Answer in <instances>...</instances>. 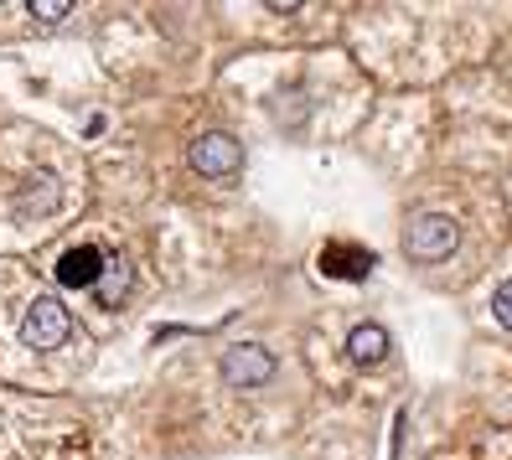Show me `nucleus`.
Instances as JSON below:
<instances>
[{"label": "nucleus", "instance_id": "f257e3e1", "mask_svg": "<svg viewBox=\"0 0 512 460\" xmlns=\"http://www.w3.org/2000/svg\"><path fill=\"white\" fill-rule=\"evenodd\" d=\"M68 331H73V321L63 311V300L42 295V300H32V311H26V321H21V342L26 347H63Z\"/></svg>", "mask_w": 512, "mask_h": 460}, {"label": "nucleus", "instance_id": "f03ea898", "mask_svg": "<svg viewBox=\"0 0 512 460\" xmlns=\"http://www.w3.org/2000/svg\"><path fill=\"white\" fill-rule=\"evenodd\" d=\"M404 243H409V259H419V264L450 259V254H456V223H445V218H414Z\"/></svg>", "mask_w": 512, "mask_h": 460}, {"label": "nucleus", "instance_id": "7ed1b4c3", "mask_svg": "<svg viewBox=\"0 0 512 460\" xmlns=\"http://www.w3.org/2000/svg\"><path fill=\"white\" fill-rule=\"evenodd\" d=\"M192 166L202 171V176H233L238 166H244V150H238V140L233 135H202L197 145H192Z\"/></svg>", "mask_w": 512, "mask_h": 460}, {"label": "nucleus", "instance_id": "20e7f679", "mask_svg": "<svg viewBox=\"0 0 512 460\" xmlns=\"http://www.w3.org/2000/svg\"><path fill=\"white\" fill-rule=\"evenodd\" d=\"M269 373H275V357H269L264 347H233L228 357H223V383H233V388H259V383H269Z\"/></svg>", "mask_w": 512, "mask_h": 460}, {"label": "nucleus", "instance_id": "39448f33", "mask_svg": "<svg viewBox=\"0 0 512 460\" xmlns=\"http://www.w3.org/2000/svg\"><path fill=\"white\" fill-rule=\"evenodd\" d=\"M104 269H109V264H104V254L83 243V249H68V254H63V264H57V280H63L68 290H99Z\"/></svg>", "mask_w": 512, "mask_h": 460}, {"label": "nucleus", "instance_id": "423d86ee", "mask_svg": "<svg viewBox=\"0 0 512 460\" xmlns=\"http://www.w3.org/2000/svg\"><path fill=\"white\" fill-rule=\"evenodd\" d=\"M347 347H352L357 362H378V357L388 352V331H383V326H357Z\"/></svg>", "mask_w": 512, "mask_h": 460}, {"label": "nucleus", "instance_id": "0eeeda50", "mask_svg": "<svg viewBox=\"0 0 512 460\" xmlns=\"http://www.w3.org/2000/svg\"><path fill=\"white\" fill-rule=\"evenodd\" d=\"M368 254L363 249H326V269L331 274H352V280H357V274H368Z\"/></svg>", "mask_w": 512, "mask_h": 460}, {"label": "nucleus", "instance_id": "6e6552de", "mask_svg": "<svg viewBox=\"0 0 512 460\" xmlns=\"http://www.w3.org/2000/svg\"><path fill=\"white\" fill-rule=\"evenodd\" d=\"M125 285H130V269L114 259V264L104 269V280H99V305H114L119 295H125Z\"/></svg>", "mask_w": 512, "mask_h": 460}, {"label": "nucleus", "instance_id": "1a4fd4ad", "mask_svg": "<svg viewBox=\"0 0 512 460\" xmlns=\"http://www.w3.org/2000/svg\"><path fill=\"white\" fill-rule=\"evenodd\" d=\"M26 11H32V16H42V21H63L73 6H68V0H57V6H52V0H32Z\"/></svg>", "mask_w": 512, "mask_h": 460}, {"label": "nucleus", "instance_id": "9d476101", "mask_svg": "<svg viewBox=\"0 0 512 460\" xmlns=\"http://www.w3.org/2000/svg\"><path fill=\"white\" fill-rule=\"evenodd\" d=\"M497 316H502V326H512V285L497 295Z\"/></svg>", "mask_w": 512, "mask_h": 460}]
</instances>
